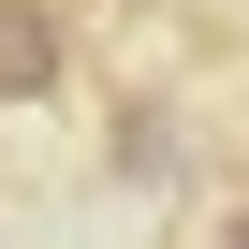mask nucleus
<instances>
[{
	"mask_svg": "<svg viewBox=\"0 0 249 249\" xmlns=\"http://www.w3.org/2000/svg\"><path fill=\"white\" fill-rule=\"evenodd\" d=\"M73 88V15L59 0H0V103H59Z\"/></svg>",
	"mask_w": 249,
	"mask_h": 249,
	"instance_id": "1",
	"label": "nucleus"
},
{
	"mask_svg": "<svg viewBox=\"0 0 249 249\" xmlns=\"http://www.w3.org/2000/svg\"><path fill=\"white\" fill-rule=\"evenodd\" d=\"M205 249H249V205H220V234H205Z\"/></svg>",
	"mask_w": 249,
	"mask_h": 249,
	"instance_id": "2",
	"label": "nucleus"
},
{
	"mask_svg": "<svg viewBox=\"0 0 249 249\" xmlns=\"http://www.w3.org/2000/svg\"><path fill=\"white\" fill-rule=\"evenodd\" d=\"M59 15H73V0H59Z\"/></svg>",
	"mask_w": 249,
	"mask_h": 249,
	"instance_id": "3",
	"label": "nucleus"
}]
</instances>
